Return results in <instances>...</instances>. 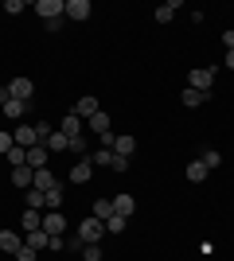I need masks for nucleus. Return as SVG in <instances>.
<instances>
[{
	"label": "nucleus",
	"instance_id": "1",
	"mask_svg": "<svg viewBox=\"0 0 234 261\" xmlns=\"http://www.w3.org/2000/svg\"><path fill=\"white\" fill-rule=\"evenodd\" d=\"M101 234H106V222L101 218H82V226H78V238H82V246H90V242H101Z\"/></svg>",
	"mask_w": 234,
	"mask_h": 261
},
{
	"label": "nucleus",
	"instance_id": "2",
	"mask_svg": "<svg viewBox=\"0 0 234 261\" xmlns=\"http://www.w3.org/2000/svg\"><path fill=\"white\" fill-rule=\"evenodd\" d=\"M211 86H215V74L207 70V66H195L188 74V90H199V94H211Z\"/></svg>",
	"mask_w": 234,
	"mask_h": 261
},
{
	"label": "nucleus",
	"instance_id": "3",
	"mask_svg": "<svg viewBox=\"0 0 234 261\" xmlns=\"http://www.w3.org/2000/svg\"><path fill=\"white\" fill-rule=\"evenodd\" d=\"M32 12H39V20H59L63 16V0H35L32 4Z\"/></svg>",
	"mask_w": 234,
	"mask_h": 261
},
{
	"label": "nucleus",
	"instance_id": "4",
	"mask_svg": "<svg viewBox=\"0 0 234 261\" xmlns=\"http://www.w3.org/2000/svg\"><path fill=\"white\" fill-rule=\"evenodd\" d=\"M90 0H63V16L67 20H90Z\"/></svg>",
	"mask_w": 234,
	"mask_h": 261
},
{
	"label": "nucleus",
	"instance_id": "5",
	"mask_svg": "<svg viewBox=\"0 0 234 261\" xmlns=\"http://www.w3.org/2000/svg\"><path fill=\"white\" fill-rule=\"evenodd\" d=\"M12 141L20 144V148H35V144H39V137H35V125H16V133H12Z\"/></svg>",
	"mask_w": 234,
	"mask_h": 261
},
{
	"label": "nucleus",
	"instance_id": "6",
	"mask_svg": "<svg viewBox=\"0 0 234 261\" xmlns=\"http://www.w3.org/2000/svg\"><path fill=\"white\" fill-rule=\"evenodd\" d=\"M8 94H12V98H16V101H28V98H32V94H35L32 78H12V82H8Z\"/></svg>",
	"mask_w": 234,
	"mask_h": 261
},
{
	"label": "nucleus",
	"instance_id": "7",
	"mask_svg": "<svg viewBox=\"0 0 234 261\" xmlns=\"http://www.w3.org/2000/svg\"><path fill=\"white\" fill-rule=\"evenodd\" d=\"M90 172H94V160H90V156H82V160H78L74 168H70V175H67V179H70V184H86V179H90Z\"/></svg>",
	"mask_w": 234,
	"mask_h": 261
},
{
	"label": "nucleus",
	"instance_id": "8",
	"mask_svg": "<svg viewBox=\"0 0 234 261\" xmlns=\"http://www.w3.org/2000/svg\"><path fill=\"white\" fill-rule=\"evenodd\" d=\"M70 113H74V117H82V121H90L94 113H98V98H90V94H86V98H78Z\"/></svg>",
	"mask_w": 234,
	"mask_h": 261
},
{
	"label": "nucleus",
	"instance_id": "9",
	"mask_svg": "<svg viewBox=\"0 0 234 261\" xmlns=\"http://www.w3.org/2000/svg\"><path fill=\"white\" fill-rule=\"evenodd\" d=\"M23 246H32V250L39 253V250L51 246V234H47V230H28V234H23Z\"/></svg>",
	"mask_w": 234,
	"mask_h": 261
},
{
	"label": "nucleus",
	"instance_id": "10",
	"mask_svg": "<svg viewBox=\"0 0 234 261\" xmlns=\"http://www.w3.org/2000/svg\"><path fill=\"white\" fill-rule=\"evenodd\" d=\"M32 187H39V191H51V187H59V179L51 175V168H35V179H32Z\"/></svg>",
	"mask_w": 234,
	"mask_h": 261
},
{
	"label": "nucleus",
	"instance_id": "11",
	"mask_svg": "<svg viewBox=\"0 0 234 261\" xmlns=\"http://www.w3.org/2000/svg\"><path fill=\"white\" fill-rule=\"evenodd\" d=\"M32 179H35V168H28V164H23V168H12V184L20 187V191H28Z\"/></svg>",
	"mask_w": 234,
	"mask_h": 261
},
{
	"label": "nucleus",
	"instance_id": "12",
	"mask_svg": "<svg viewBox=\"0 0 234 261\" xmlns=\"http://www.w3.org/2000/svg\"><path fill=\"white\" fill-rule=\"evenodd\" d=\"M176 12H179V0H164L152 16H156V23H172V20H176Z\"/></svg>",
	"mask_w": 234,
	"mask_h": 261
},
{
	"label": "nucleus",
	"instance_id": "13",
	"mask_svg": "<svg viewBox=\"0 0 234 261\" xmlns=\"http://www.w3.org/2000/svg\"><path fill=\"white\" fill-rule=\"evenodd\" d=\"M43 230L51 234V238H55L59 230H67V218L59 215V211H47V215H43Z\"/></svg>",
	"mask_w": 234,
	"mask_h": 261
},
{
	"label": "nucleus",
	"instance_id": "14",
	"mask_svg": "<svg viewBox=\"0 0 234 261\" xmlns=\"http://www.w3.org/2000/svg\"><path fill=\"white\" fill-rule=\"evenodd\" d=\"M59 133H63V137H82V117H74V113H67V117H63V125H59Z\"/></svg>",
	"mask_w": 234,
	"mask_h": 261
},
{
	"label": "nucleus",
	"instance_id": "15",
	"mask_svg": "<svg viewBox=\"0 0 234 261\" xmlns=\"http://www.w3.org/2000/svg\"><path fill=\"white\" fill-rule=\"evenodd\" d=\"M23 242H20V234L16 230H0V253H16Z\"/></svg>",
	"mask_w": 234,
	"mask_h": 261
},
{
	"label": "nucleus",
	"instance_id": "16",
	"mask_svg": "<svg viewBox=\"0 0 234 261\" xmlns=\"http://www.w3.org/2000/svg\"><path fill=\"white\" fill-rule=\"evenodd\" d=\"M133 211H137V199H133V195H117V199H113V215L129 218Z\"/></svg>",
	"mask_w": 234,
	"mask_h": 261
},
{
	"label": "nucleus",
	"instance_id": "17",
	"mask_svg": "<svg viewBox=\"0 0 234 261\" xmlns=\"http://www.w3.org/2000/svg\"><path fill=\"white\" fill-rule=\"evenodd\" d=\"M23 203H28V211H39V207H47V195L39 187H28V191H23Z\"/></svg>",
	"mask_w": 234,
	"mask_h": 261
},
{
	"label": "nucleus",
	"instance_id": "18",
	"mask_svg": "<svg viewBox=\"0 0 234 261\" xmlns=\"http://www.w3.org/2000/svg\"><path fill=\"white\" fill-rule=\"evenodd\" d=\"M86 125H90V133H98V137H101V133H110V113H106V109H98Z\"/></svg>",
	"mask_w": 234,
	"mask_h": 261
},
{
	"label": "nucleus",
	"instance_id": "19",
	"mask_svg": "<svg viewBox=\"0 0 234 261\" xmlns=\"http://www.w3.org/2000/svg\"><path fill=\"white\" fill-rule=\"evenodd\" d=\"M207 172H211V168H207L203 160H191V164H188V179H191V184H203V179H207Z\"/></svg>",
	"mask_w": 234,
	"mask_h": 261
},
{
	"label": "nucleus",
	"instance_id": "20",
	"mask_svg": "<svg viewBox=\"0 0 234 261\" xmlns=\"http://www.w3.org/2000/svg\"><path fill=\"white\" fill-rule=\"evenodd\" d=\"M47 156H51V152H47L43 144H35V148H28V168H43V164H47Z\"/></svg>",
	"mask_w": 234,
	"mask_h": 261
},
{
	"label": "nucleus",
	"instance_id": "21",
	"mask_svg": "<svg viewBox=\"0 0 234 261\" xmlns=\"http://www.w3.org/2000/svg\"><path fill=\"white\" fill-rule=\"evenodd\" d=\"M113 152H117V156H133L137 141H133V137H117V141H113Z\"/></svg>",
	"mask_w": 234,
	"mask_h": 261
},
{
	"label": "nucleus",
	"instance_id": "22",
	"mask_svg": "<svg viewBox=\"0 0 234 261\" xmlns=\"http://www.w3.org/2000/svg\"><path fill=\"white\" fill-rule=\"evenodd\" d=\"M43 148L47 152H67V137H63V133H51V137L43 141Z\"/></svg>",
	"mask_w": 234,
	"mask_h": 261
},
{
	"label": "nucleus",
	"instance_id": "23",
	"mask_svg": "<svg viewBox=\"0 0 234 261\" xmlns=\"http://www.w3.org/2000/svg\"><path fill=\"white\" fill-rule=\"evenodd\" d=\"M28 230H43V215L39 211H23V234Z\"/></svg>",
	"mask_w": 234,
	"mask_h": 261
},
{
	"label": "nucleus",
	"instance_id": "24",
	"mask_svg": "<svg viewBox=\"0 0 234 261\" xmlns=\"http://www.w3.org/2000/svg\"><path fill=\"white\" fill-rule=\"evenodd\" d=\"M90 215H94V218H101V222H106V218L113 215V199H98V203H94V211H90Z\"/></svg>",
	"mask_w": 234,
	"mask_h": 261
},
{
	"label": "nucleus",
	"instance_id": "25",
	"mask_svg": "<svg viewBox=\"0 0 234 261\" xmlns=\"http://www.w3.org/2000/svg\"><path fill=\"white\" fill-rule=\"evenodd\" d=\"M203 101H207V94H199V90H184V106H188V109H199Z\"/></svg>",
	"mask_w": 234,
	"mask_h": 261
},
{
	"label": "nucleus",
	"instance_id": "26",
	"mask_svg": "<svg viewBox=\"0 0 234 261\" xmlns=\"http://www.w3.org/2000/svg\"><path fill=\"white\" fill-rule=\"evenodd\" d=\"M67 152H74L78 160H82V156H90V152H86V137H70V141H67Z\"/></svg>",
	"mask_w": 234,
	"mask_h": 261
},
{
	"label": "nucleus",
	"instance_id": "27",
	"mask_svg": "<svg viewBox=\"0 0 234 261\" xmlns=\"http://www.w3.org/2000/svg\"><path fill=\"white\" fill-rule=\"evenodd\" d=\"M8 164H12V168H23V164H28V148H20V144H12V152H8Z\"/></svg>",
	"mask_w": 234,
	"mask_h": 261
},
{
	"label": "nucleus",
	"instance_id": "28",
	"mask_svg": "<svg viewBox=\"0 0 234 261\" xmlns=\"http://www.w3.org/2000/svg\"><path fill=\"white\" fill-rule=\"evenodd\" d=\"M23 109H28L23 101H16V98H12L8 106H4V117H12V121H23Z\"/></svg>",
	"mask_w": 234,
	"mask_h": 261
},
{
	"label": "nucleus",
	"instance_id": "29",
	"mask_svg": "<svg viewBox=\"0 0 234 261\" xmlns=\"http://www.w3.org/2000/svg\"><path fill=\"white\" fill-rule=\"evenodd\" d=\"M125 222H129V218L110 215V218H106V234H121V230H125Z\"/></svg>",
	"mask_w": 234,
	"mask_h": 261
},
{
	"label": "nucleus",
	"instance_id": "30",
	"mask_svg": "<svg viewBox=\"0 0 234 261\" xmlns=\"http://www.w3.org/2000/svg\"><path fill=\"white\" fill-rule=\"evenodd\" d=\"M82 261H101V246H98V242L82 246Z\"/></svg>",
	"mask_w": 234,
	"mask_h": 261
},
{
	"label": "nucleus",
	"instance_id": "31",
	"mask_svg": "<svg viewBox=\"0 0 234 261\" xmlns=\"http://www.w3.org/2000/svg\"><path fill=\"white\" fill-rule=\"evenodd\" d=\"M59 203H63V187H51L47 191V211H59Z\"/></svg>",
	"mask_w": 234,
	"mask_h": 261
},
{
	"label": "nucleus",
	"instance_id": "32",
	"mask_svg": "<svg viewBox=\"0 0 234 261\" xmlns=\"http://www.w3.org/2000/svg\"><path fill=\"white\" fill-rule=\"evenodd\" d=\"M94 164H113V148H98V152H90Z\"/></svg>",
	"mask_w": 234,
	"mask_h": 261
},
{
	"label": "nucleus",
	"instance_id": "33",
	"mask_svg": "<svg viewBox=\"0 0 234 261\" xmlns=\"http://www.w3.org/2000/svg\"><path fill=\"white\" fill-rule=\"evenodd\" d=\"M199 160H203V164H207V168H219V164H223V156L215 152V148H207V152H203V156H199Z\"/></svg>",
	"mask_w": 234,
	"mask_h": 261
},
{
	"label": "nucleus",
	"instance_id": "34",
	"mask_svg": "<svg viewBox=\"0 0 234 261\" xmlns=\"http://www.w3.org/2000/svg\"><path fill=\"white\" fill-rule=\"evenodd\" d=\"M0 12H8V16H20L23 4H20V0H4V4H0Z\"/></svg>",
	"mask_w": 234,
	"mask_h": 261
},
{
	"label": "nucleus",
	"instance_id": "35",
	"mask_svg": "<svg viewBox=\"0 0 234 261\" xmlns=\"http://www.w3.org/2000/svg\"><path fill=\"white\" fill-rule=\"evenodd\" d=\"M35 137H39V144H43L47 137H51V125H47V121H35Z\"/></svg>",
	"mask_w": 234,
	"mask_h": 261
},
{
	"label": "nucleus",
	"instance_id": "36",
	"mask_svg": "<svg viewBox=\"0 0 234 261\" xmlns=\"http://www.w3.org/2000/svg\"><path fill=\"white\" fill-rule=\"evenodd\" d=\"M110 168H113V172H129V156H117V152H113V164H110Z\"/></svg>",
	"mask_w": 234,
	"mask_h": 261
},
{
	"label": "nucleus",
	"instance_id": "37",
	"mask_svg": "<svg viewBox=\"0 0 234 261\" xmlns=\"http://www.w3.org/2000/svg\"><path fill=\"white\" fill-rule=\"evenodd\" d=\"M16 261H35V250L32 246H20V250H16Z\"/></svg>",
	"mask_w": 234,
	"mask_h": 261
},
{
	"label": "nucleus",
	"instance_id": "38",
	"mask_svg": "<svg viewBox=\"0 0 234 261\" xmlns=\"http://www.w3.org/2000/svg\"><path fill=\"white\" fill-rule=\"evenodd\" d=\"M12 144H16V141H12V133H0V152L8 156V152H12Z\"/></svg>",
	"mask_w": 234,
	"mask_h": 261
},
{
	"label": "nucleus",
	"instance_id": "39",
	"mask_svg": "<svg viewBox=\"0 0 234 261\" xmlns=\"http://www.w3.org/2000/svg\"><path fill=\"white\" fill-rule=\"evenodd\" d=\"M223 47H226V51H234V32H223Z\"/></svg>",
	"mask_w": 234,
	"mask_h": 261
},
{
	"label": "nucleus",
	"instance_id": "40",
	"mask_svg": "<svg viewBox=\"0 0 234 261\" xmlns=\"http://www.w3.org/2000/svg\"><path fill=\"white\" fill-rule=\"evenodd\" d=\"M8 101H12V94H8V86H0V109L8 106Z\"/></svg>",
	"mask_w": 234,
	"mask_h": 261
},
{
	"label": "nucleus",
	"instance_id": "41",
	"mask_svg": "<svg viewBox=\"0 0 234 261\" xmlns=\"http://www.w3.org/2000/svg\"><path fill=\"white\" fill-rule=\"evenodd\" d=\"M226 66H230V70H234V51H226Z\"/></svg>",
	"mask_w": 234,
	"mask_h": 261
}]
</instances>
